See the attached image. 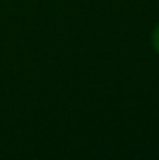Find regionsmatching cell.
I'll return each instance as SVG.
<instances>
[{
    "label": "cell",
    "instance_id": "cell-1",
    "mask_svg": "<svg viewBox=\"0 0 159 160\" xmlns=\"http://www.w3.org/2000/svg\"><path fill=\"white\" fill-rule=\"evenodd\" d=\"M152 42H154V48L159 52V24L156 25L154 31V35H152Z\"/></svg>",
    "mask_w": 159,
    "mask_h": 160
}]
</instances>
